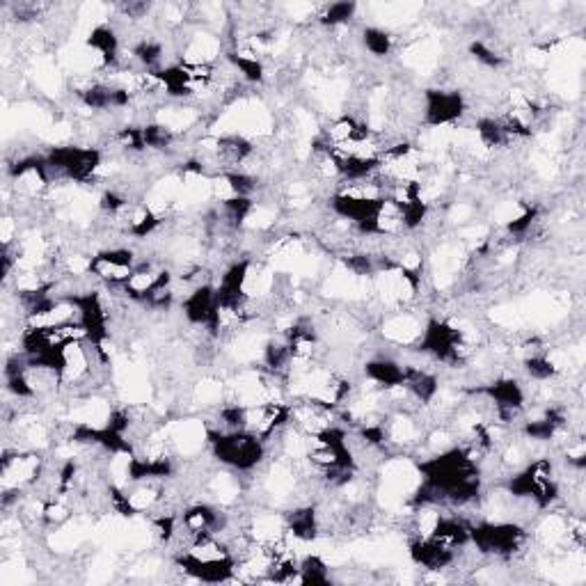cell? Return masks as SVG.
<instances>
[{
    "label": "cell",
    "instance_id": "6da1fadb",
    "mask_svg": "<svg viewBox=\"0 0 586 586\" xmlns=\"http://www.w3.org/2000/svg\"><path fill=\"white\" fill-rule=\"evenodd\" d=\"M207 449L213 461L236 474L257 472L268 458V445L250 431H220L207 426Z\"/></svg>",
    "mask_w": 586,
    "mask_h": 586
},
{
    "label": "cell",
    "instance_id": "7a4b0ae2",
    "mask_svg": "<svg viewBox=\"0 0 586 586\" xmlns=\"http://www.w3.org/2000/svg\"><path fill=\"white\" fill-rule=\"evenodd\" d=\"M467 101L461 90L451 87H426L422 92V124L426 129H451L463 120Z\"/></svg>",
    "mask_w": 586,
    "mask_h": 586
},
{
    "label": "cell",
    "instance_id": "3957f363",
    "mask_svg": "<svg viewBox=\"0 0 586 586\" xmlns=\"http://www.w3.org/2000/svg\"><path fill=\"white\" fill-rule=\"evenodd\" d=\"M136 264V250L124 248V245H110V248H101L92 255L90 277L104 284V287H122L131 277Z\"/></svg>",
    "mask_w": 586,
    "mask_h": 586
},
{
    "label": "cell",
    "instance_id": "277c9868",
    "mask_svg": "<svg viewBox=\"0 0 586 586\" xmlns=\"http://www.w3.org/2000/svg\"><path fill=\"white\" fill-rule=\"evenodd\" d=\"M408 557L417 568L429 573H445L456 561V552L442 548L433 538H408Z\"/></svg>",
    "mask_w": 586,
    "mask_h": 586
},
{
    "label": "cell",
    "instance_id": "5b68a950",
    "mask_svg": "<svg viewBox=\"0 0 586 586\" xmlns=\"http://www.w3.org/2000/svg\"><path fill=\"white\" fill-rule=\"evenodd\" d=\"M362 378L376 385L378 390H392V387L403 385L406 367H403V362L390 358V355H378V358H371L362 364Z\"/></svg>",
    "mask_w": 586,
    "mask_h": 586
},
{
    "label": "cell",
    "instance_id": "8992f818",
    "mask_svg": "<svg viewBox=\"0 0 586 586\" xmlns=\"http://www.w3.org/2000/svg\"><path fill=\"white\" fill-rule=\"evenodd\" d=\"M360 42L364 46V51H367L371 58H378V60L387 58L394 49L392 33L380 26H364L360 30Z\"/></svg>",
    "mask_w": 586,
    "mask_h": 586
},
{
    "label": "cell",
    "instance_id": "52a82bcc",
    "mask_svg": "<svg viewBox=\"0 0 586 586\" xmlns=\"http://www.w3.org/2000/svg\"><path fill=\"white\" fill-rule=\"evenodd\" d=\"M330 564L321 554H305L298 561V584H330Z\"/></svg>",
    "mask_w": 586,
    "mask_h": 586
}]
</instances>
